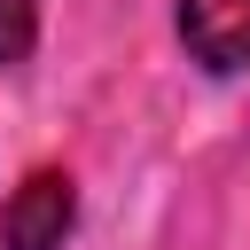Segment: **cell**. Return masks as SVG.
Returning a JSON list of instances; mask_svg holds the SVG:
<instances>
[{"label":"cell","instance_id":"6da1fadb","mask_svg":"<svg viewBox=\"0 0 250 250\" xmlns=\"http://www.w3.org/2000/svg\"><path fill=\"white\" fill-rule=\"evenodd\" d=\"M78 227V188L70 172H31L8 203H0V250H62Z\"/></svg>","mask_w":250,"mask_h":250},{"label":"cell","instance_id":"7a4b0ae2","mask_svg":"<svg viewBox=\"0 0 250 250\" xmlns=\"http://www.w3.org/2000/svg\"><path fill=\"white\" fill-rule=\"evenodd\" d=\"M180 39L203 70H250V0H180Z\"/></svg>","mask_w":250,"mask_h":250},{"label":"cell","instance_id":"3957f363","mask_svg":"<svg viewBox=\"0 0 250 250\" xmlns=\"http://www.w3.org/2000/svg\"><path fill=\"white\" fill-rule=\"evenodd\" d=\"M39 47V0H0V70L31 62Z\"/></svg>","mask_w":250,"mask_h":250}]
</instances>
